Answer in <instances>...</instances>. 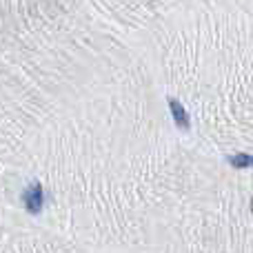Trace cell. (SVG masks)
I'll return each mask as SVG.
<instances>
[{
	"label": "cell",
	"mask_w": 253,
	"mask_h": 253,
	"mask_svg": "<svg viewBox=\"0 0 253 253\" xmlns=\"http://www.w3.org/2000/svg\"><path fill=\"white\" fill-rule=\"evenodd\" d=\"M25 205H27V209H29L31 213H38L40 205H42V189H40V184H34L31 191L29 189L25 191Z\"/></svg>",
	"instance_id": "1"
},
{
	"label": "cell",
	"mask_w": 253,
	"mask_h": 253,
	"mask_svg": "<svg viewBox=\"0 0 253 253\" xmlns=\"http://www.w3.org/2000/svg\"><path fill=\"white\" fill-rule=\"evenodd\" d=\"M169 107H171V111H173V116H175V120H178V125H180V126H184V125H187V116H184V111L180 109V105H178V102H175V100H171V102H169Z\"/></svg>",
	"instance_id": "2"
}]
</instances>
